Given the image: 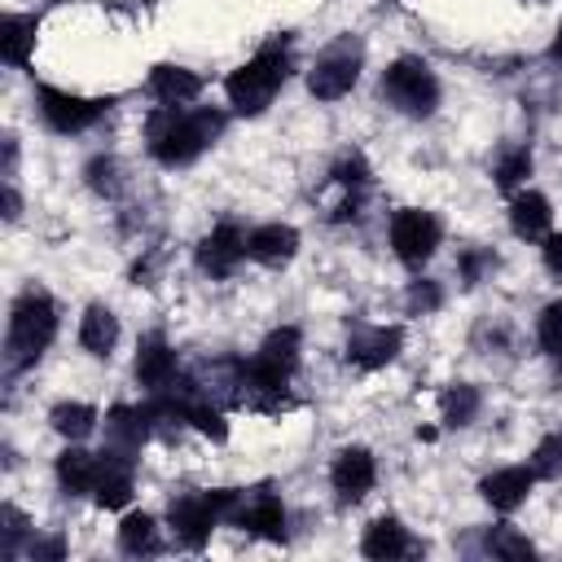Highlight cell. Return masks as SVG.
<instances>
[{"instance_id": "6da1fadb", "label": "cell", "mask_w": 562, "mask_h": 562, "mask_svg": "<svg viewBox=\"0 0 562 562\" xmlns=\"http://www.w3.org/2000/svg\"><path fill=\"white\" fill-rule=\"evenodd\" d=\"M224 132V110H184V105H162L158 114H149L145 123V140H149V154L162 162V167H184L193 162L215 136Z\"/></svg>"}, {"instance_id": "7a4b0ae2", "label": "cell", "mask_w": 562, "mask_h": 562, "mask_svg": "<svg viewBox=\"0 0 562 562\" xmlns=\"http://www.w3.org/2000/svg\"><path fill=\"white\" fill-rule=\"evenodd\" d=\"M53 334H57V303L48 299V290L26 285L13 299V307H9V334H4V360H9V369L13 373L18 369H31L48 351Z\"/></svg>"}, {"instance_id": "3957f363", "label": "cell", "mask_w": 562, "mask_h": 562, "mask_svg": "<svg viewBox=\"0 0 562 562\" xmlns=\"http://www.w3.org/2000/svg\"><path fill=\"white\" fill-rule=\"evenodd\" d=\"M285 75H290V53H285V35H281V40L263 44L246 66H237L224 79V97L237 114H263L268 101L281 92Z\"/></svg>"}, {"instance_id": "277c9868", "label": "cell", "mask_w": 562, "mask_h": 562, "mask_svg": "<svg viewBox=\"0 0 562 562\" xmlns=\"http://www.w3.org/2000/svg\"><path fill=\"white\" fill-rule=\"evenodd\" d=\"M382 97L400 110V114H408V119H426V114H435V105H439V79H435V70L422 61V57H395L386 70H382Z\"/></svg>"}, {"instance_id": "5b68a950", "label": "cell", "mask_w": 562, "mask_h": 562, "mask_svg": "<svg viewBox=\"0 0 562 562\" xmlns=\"http://www.w3.org/2000/svg\"><path fill=\"white\" fill-rule=\"evenodd\" d=\"M360 61H364V48H360L356 35L334 40V44L316 57V66L307 70V92H312L316 101H338V97H347V92L356 88V79H360Z\"/></svg>"}, {"instance_id": "8992f818", "label": "cell", "mask_w": 562, "mask_h": 562, "mask_svg": "<svg viewBox=\"0 0 562 562\" xmlns=\"http://www.w3.org/2000/svg\"><path fill=\"white\" fill-rule=\"evenodd\" d=\"M443 241V224L430 215V211H417V206H404L391 215V250L404 268H422Z\"/></svg>"}, {"instance_id": "52a82bcc", "label": "cell", "mask_w": 562, "mask_h": 562, "mask_svg": "<svg viewBox=\"0 0 562 562\" xmlns=\"http://www.w3.org/2000/svg\"><path fill=\"white\" fill-rule=\"evenodd\" d=\"M35 101H40V119L53 127V132H61V136H70V132H83V127H92L105 110H110V101H92V97H79V92H61V88H40L35 92Z\"/></svg>"}, {"instance_id": "ba28073f", "label": "cell", "mask_w": 562, "mask_h": 562, "mask_svg": "<svg viewBox=\"0 0 562 562\" xmlns=\"http://www.w3.org/2000/svg\"><path fill=\"white\" fill-rule=\"evenodd\" d=\"M167 518H171V531H176V540H180L184 549H202V544L211 540V531L220 527V514H215V505H211L206 492L176 496L171 509H167Z\"/></svg>"}, {"instance_id": "9c48e42d", "label": "cell", "mask_w": 562, "mask_h": 562, "mask_svg": "<svg viewBox=\"0 0 562 562\" xmlns=\"http://www.w3.org/2000/svg\"><path fill=\"white\" fill-rule=\"evenodd\" d=\"M400 347H404L400 325H356L347 334V360L356 369H382L400 356Z\"/></svg>"}, {"instance_id": "30bf717a", "label": "cell", "mask_w": 562, "mask_h": 562, "mask_svg": "<svg viewBox=\"0 0 562 562\" xmlns=\"http://www.w3.org/2000/svg\"><path fill=\"white\" fill-rule=\"evenodd\" d=\"M246 255H250V250H246V233H241L237 224H215V228L202 237V246H198V263H202V272H211V277H233Z\"/></svg>"}, {"instance_id": "8fae6325", "label": "cell", "mask_w": 562, "mask_h": 562, "mask_svg": "<svg viewBox=\"0 0 562 562\" xmlns=\"http://www.w3.org/2000/svg\"><path fill=\"white\" fill-rule=\"evenodd\" d=\"M101 470H97V487H92V501L101 509H123L132 501V465L136 457L119 452V448H101Z\"/></svg>"}, {"instance_id": "7c38bea8", "label": "cell", "mask_w": 562, "mask_h": 562, "mask_svg": "<svg viewBox=\"0 0 562 562\" xmlns=\"http://www.w3.org/2000/svg\"><path fill=\"white\" fill-rule=\"evenodd\" d=\"M378 479V465H373V452L369 448H342L329 465V483L338 492V501H360Z\"/></svg>"}, {"instance_id": "4fadbf2b", "label": "cell", "mask_w": 562, "mask_h": 562, "mask_svg": "<svg viewBox=\"0 0 562 562\" xmlns=\"http://www.w3.org/2000/svg\"><path fill=\"white\" fill-rule=\"evenodd\" d=\"M246 250L263 268H285L299 255V228L294 224H281V220L277 224H259V228L246 233Z\"/></svg>"}, {"instance_id": "5bb4252c", "label": "cell", "mask_w": 562, "mask_h": 562, "mask_svg": "<svg viewBox=\"0 0 562 562\" xmlns=\"http://www.w3.org/2000/svg\"><path fill=\"white\" fill-rule=\"evenodd\" d=\"M132 373H136V382H140L149 395H154V391H167V386L176 382V351L167 347L162 334L140 338L136 360H132Z\"/></svg>"}, {"instance_id": "9a60e30c", "label": "cell", "mask_w": 562, "mask_h": 562, "mask_svg": "<svg viewBox=\"0 0 562 562\" xmlns=\"http://www.w3.org/2000/svg\"><path fill=\"white\" fill-rule=\"evenodd\" d=\"M154 435V417H149V404L145 408H132V404H114L105 413V448H119L127 457L140 452V443Z\"/></svg>"}, {"instance_id": "2e32d148", "label": "cell", "mask_w": 562, "mask_h": 562, "mask_svg": "<svg viewBox=\"0 0 562 562\" xmlns=\"http://www.w3.org/2000/svg\"><path fill=\"white\" fill-rule=\"evenodd\" d=\"M531 483H536V470H531V465H505V470H492V474L479 483V492H483V501H487L492 509L509 514V509H518V505L531 496Z\"/></svg>"}, {"instance_id": "e0dca14e", "label": "cell", "mask_w": 562, "mask_h": 562, "mask_svg": "<svg viewBox=\"0 0 562 562\" xmlns=\"http://www.w3.org/2000/svg\"><path fill=\"white\" fill-rule=\"evenodd\" d=\"M202 75L189 70V66H154L149 70V97L158 105H189L202 97Z\"/></svg>"}, {"instance_id": "ac0fdd59", "label": "cell", "mask_w": 562, "mask_h": 562, "mask_svg": "<svg viewBox=\"0 0 562 562\" xmlns=\"http://www.w3.org/2000/svg\"><path fill=\"white\" fill-rule=\"evenodd\" d=\"M549 224H553V206H549L544 193L522 189V193L509 198V228H514V237H522V241H544Z\"/></svg>"}, {"instance_id": "d6986e66", "label": "cell", "mask_w": 562, "mask_h": 562, "mask_svg": "<svg viewBox=\"0 0 562 562\" xmlns=\"http://www.w3.org/2000/svg\"><path fill=\"white\" fill-rule=\"evenodd\" d=\"M79 347L97 360H110L119 347V316L105 303H88L79 316Z\"/></svg>"}, {"instance_id": "ffe728a7", "label": "cell", "mask_w": 562, "mask_h": 562, "mask_svg": "<svg viewBox=\"0 0 562 562\" xmlns=\"http://www.w3.org/2000/svg\"><path fill=\"white\" fill-rule=\"evenodd\" d=\"M237 527H246L250 536H263V540H285V505H281V496H272V492L246 496L241 514H237Z\"/></svg>"}, {"instance_id": "44dd1931", "label": "cell", "mask_w": 562, "mask_h": 562, "mask_svg": "<svg viewBox=\"0 0 562 562\" xmlns=\"http://www.w3.org/2000/svg\"><path fill=\"white\" fill-rule=\"evenodd\" d=\"M97 470H101V457L88 452V448H79V443H70V448L57 457V483H61V492H70V496L92 492V487H97Z\"/></svg>"}, {"instance_id": "7402d4cb", "label": "cell", "mask_w": 562, "mask_h": 562, "mask_svg": "<svg viewBox=\"0 0 562 562\" xmlns=\"http://www.w3.org/2000/svg\"><path fill=\"white\" fill-rule=\"evenodd\" d=\"M360 553L373 558V562L400 558V553H408V531L400 527V518L382 514V518H373V522L364 527V536H360Z\"/></svg>"}, {"instance_id": "603a6c76", "label": "cell", "mask_w": 562, "mask_h": 562, "mask_svg": "<svg viewBox=\"0 0 562 562\" xmlns=\"http://www.w3.org/2000/svg\"><path fill=\"white\" fill-rule=\"evenodd\" d=\"M48 426H53L66 443H79V439H88V435L97 430V408L83 404V400H61V404H53Z\"/></svg>"}, {"instance_id": "cb8c5ba5", "label": "cell", "mask_w": 562, "mask_h": 562, "mask_svg": "<svg viewBox=\"0 0 562 562\" xmlns=\"http://www.w3.org/2000/svg\"><path fill=\"white\" fill-rule=\"evenodd\" d=\"M31 48H35V18L9 13V18L0 22V57H4L9 66H22V61L31 57Z\"/></svg>"}, {"instance_id": "d4e9b609", "label": "cell", "mask_w": 562, "mask_h": 562, "mask_svg": "<svg viewBox=\"0 0 562 562\" xmlns=\"http://www.w3.org/2000/svg\"><path fill=\"white\" fill-rule=\"evenodd\" d=\"M119 549L123 553H132V558H140V553H154L158 549V522H154V514H127L123 522H119Z\"/></svg>"}, {"instance_id": "484cf974", "label": "cell", "mask_w": 562, "mask_h": 562, "mask_svg": "<svg viewBox=\"0 0 562 562\" xmlns=\"http://www.w3.org/2000/svg\"><path fill=\"white\" fill-rule=\"evenodd\" d=\"M439 408H443V422L448 426H470L474 413H479V391L470 382H452L443 395H439Z\"/></svg>"}, {"instance_id": "4316f807", "label": "cell", "mask_w": 562, "mask_h": 562, "mask_svg": "<svg viewBox=\"0 0 562 562\" xmlns=\"http://www.w3.org/2000/svg\"><path fill=\"white\" fill-rule=\"evenodd\" d=\"M492 176H496V189L514 193V189H518V184L531 176V149H527V145H514V149H505V154L496 158Z\"/></svg>"}, {"instance_id": "83f0119b", "label": "cell", "mask_w": 562, "mask_h": 562, "mask_svg": "<svg viewBox=\"0 0 562 562\" xmlns=\"http://www.w3.org/2000/svg\"><path fill=\"white\" fill-rule=\"evenodd\" d=\"M536 342H540L544 356L562 360V299L544 303V312L536 316Z\"/></svg>"}, {"instance_id": "f1b7e54d", "label": "cell", "mask_w": 562, "mask_h": 562, "mask_svg": "<svg viewBox=\"0 0 562 562\" xmlns=\"http://www.w3.org/2000/svg\"><path fill=\"white\" fill-rule=\"evenodd\" d=\"M439 303H443V290H439V281H430V277H417V281H408V290H404V307H408V316H430Z\"/></svg>"}, {"instance_id": "f546056e", "label": "cell", "mask_w": 562, "mask_h": 562, "mask_svg": "<svg viewBox=\"0 0 562 562\" xmlns=\"http://www.w3.org/2000/svg\"><path fill=\"white\" fill-rule=\"evenodd\" d=\"M531 470H536V479H562V430H553L536 443Z\"/></svg>"}, {"instance_id": "4dcf8cb0", "label": "cell", "mask_w": 562, "mask_h": 562, "mask_svg": "<svg viewBox=\"0 0 562 562\" xmlns=\"http://www.w3.org/2000/svg\"><path fill=\"white\" fill-rule=\"evenodd\" d=\"M83 176H88V189L101 193V198H114V193L123 189V180H119V162L105 158V154H97V158L83 167Z\"/></svg>"}, {"instance_id": "1f68e13d", "label": "cell", "mask_w": 562, "mask_h": 562, "mask_svg": "<svg viewBox=\"0 0 562 562\" xmlns=\"http://www.w3.org/2000/svg\"><path fill=\"white\" fill-rule=\"evenodd\" d=\"M487 553L509 558V562H522V558H531L536 549H531V540H527V536H518L514 527H496V531L487 536Z\"/></svg>"}, {"instance_id": "d6a6232c", "label": "cell", "mask_w": 562, "mask_h": 562, "mask_svg": "<svg viewBox=\"0 0 562 562\" xmlns=\"http://www.w3.org/2000/svg\"><path fill=\"white\" fill-rule=\"evenodd\" d=\"M0 522H4V527H0V549L13 558L18 544H22V536L31 531V522H26V514H22L18 505H4V509H0Z\"/></svg>"}, {"instance_id": "836d02e7", "label": "cell", "mask_w": 562, "mask_h": 562, "mask_svg": "<svg viewBox=\"0 0 562 562\" xmlns=\"http://www.w3.org/2000/svg\"><path fill=\"white\" fill-rule=\"evenodd\" d=\"M457 268H461V281H465V285H479L483 272L496 268V255H492V250H465V255L457 259Z\"/></svg>"}, {"instance_id": "e575fe53", "label": "cell", "mask_w": 562, "mask_h": 562, "mask_svg": "<svg viewBox=\"0 0 562 562\" xmlns=\"http://www.w3.org/2000/svg\"><path fill=\"white\" fill-rule=\"evenodd\" d=\"M334 180H338L342 189L356 193V189H364V180H369V162H364L360 154H347V158L334 167Z\"/></svg>"}, {"instance_id": "d590c367", "label": "cell", "mask_w": 562, "mask_h": 562, "mask_svg": "<svg viewBox=\"0 0 562 562\" xmlns=\"http://www.w3.org/2000/svg\"><path fill=\"white\" fill-rule=\"evenodd\" d=\"M540 255H544V268H549L553 277H562V233H544Z\"/></svg>"}, {"instance_id": "8d00e7d4", "label": "cell", "mask_w": 562, "mask_h": 562, "mask_svg": "<svg viewBox=\"0 0 562 562\" xmlns=\"http://www.w3.org/2000/svg\"><path fill=\"white\" fill-rule=\"evenodd\" d=\"M31 553H35V558H61L66 544H61V540H31Z\"/></svg>"}, {"instance_id": "74e56055", "label": "cell", "mask_w": 562, "mask_h": 562, "mask_svg": "<svg viewBox=\"0 0 562 562\" xmlns=\"http://www.w3.org/2000/svg\"><path fill=\"white\" fill-rule=\"evenodd\" d=\"M22 215V202H18V189L4 184V220H18Z\"/></svg>"}, {"instance_id": "f35d334b", "label": "cell", "mask_w": 562, "mask_h": 562, "mask_svg": "<svg viewBox=\"0 0 562 562\" xmlns=\"http://www.w3.org/2000/svg\"><path fill=\"white\" fill-rule=\"evenodd\" d=\"M549 57L562 66V26H558V35H553V44H549Z\"/></svg>"}]
</instances>
